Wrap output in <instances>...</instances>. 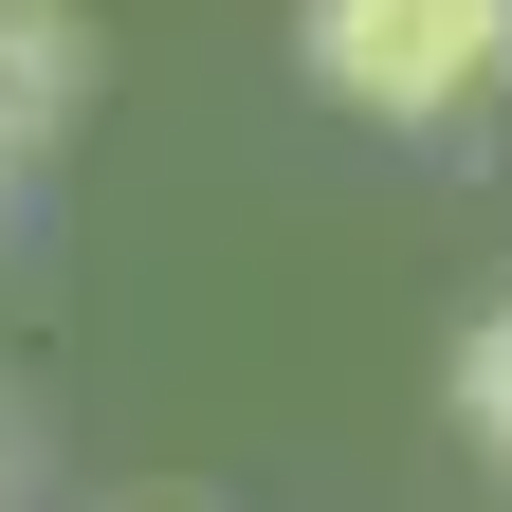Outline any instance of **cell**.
<instances>
[{"label": "cell", "mask_w": 512, "mask_h": 512, "mask_svg": "<svg viewBox=\"0 0 512 512\" xmlns=\"http://www.w3.org/2000/svg\"><path fill=\"white\" fill-rule=\"evenodd\" d=\"M293 55H311V92H348L384 128H458L512 74V0H311Z\"/></svg>", "instance_id": "obj_1"}, {"label": "cell", "mask_w": 512, "mask_h": 512, "mask_svg": "<svg viewBox=\"0 0 512 512\" xmlns=\"http://www.w3.org/2000/svg\"><path fill=\"white\" fill-rule=\"evenodd\" d=\"M74 110H92V19L74 0H0V128L37 147V128H74Z\"/></svg>", "instance_id": "obj_2"}, {"label": "cell", "mask_w": 512, "mask_h": 512, "mask_svg": "<svg viewBox=\"0 0 512 512\" xmlns=\"http://www.w3.org/2000/svg\"><path fill=\"white\" fill-rule=\"evenodd\" d=\"M458 421H476V458L512 476V311H476V330H458Z\"/></svg>", "instance_id": "obj_3"}, {"label": "cell", "mask_w": 512, "mask_h": 512, "mask_svg": "<svg viewBox=\"0 0 512 512\" xmlns=\"http://www.w3.org/2000/svg\"><path fill=\"white\" fill-rule=\"evenodd\" d=\"M0 183H19V128H0Z\"/></svg>", "instance_id": "obj_4"}]
</instances>
